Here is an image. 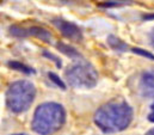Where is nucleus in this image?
<instances>
[{"label": "nucleus", "mask_w": 154, "mask_h": 135, "mask_svg": "<svg viewBox=\"0 0 154 135\" xmlns=\"http://www.w3.org/2000/svg\"><path fill=\"white\" fill-rule=\"evenodd\" d=\"M36 96V87L31 81L18 80L7 87L5 101L6 106L14 114L25 112L32 104Z\"/></svg>", "instance_id": "nucleus-3"}, {"label": "nucleus", "mask_w": 154, "mask_h": 135, "mask_svg": "<svg viewBox=\"0 0 154 135\" xmlns=\"http://www.w3.org/2000/svg\"><path fill=\"white\" fill-rule=\"evenodd\" d=\"M145 135H154V128L149 129V130H148V132H147V133H146Z\"/></svg>", "instance_id": "nucleus-17"}, {"label": "nucleus", "mask_w": 154, "mask_h": 135, "mask_svg": "<svg viewBox=\"0 0 154 135\" xmlns=\"http://www.w3.org/2000/svg\"><path fill=\"white\" fill-rule=\"evenodd\" d=\"M56 48H57L62 54H65V55L68 56V58H72V59H79V58H80V54L78 53L77 50H75L73 47H71V46H68V44H66V43L59 42V43L56 44Z\"/></svg>", "instance_id": "nucleus-8"}, {"label": "nucleus", "mask_w": 154, "mask_h": 135, "mask_svg": "<svg viewBox=\"0 0 154 135\" xmlns=\"http://www.w3.org/2000/svg\"><path fill=\"white\" fill-rule=\"evenodd\" d=\"M7 66L14 71L22 72L24 74H34L35 73V69H32L31 67H29L22 62H18V61H10V62H7Z\"/></svg>", "instance_id": "nucleus-10"}, {"label": "nucleus", "mask_w": 154, "mask_h": 135, "mask_svg": "<svg viewBox=\"0 0 154 135\" xmlns=\"http://www.w3.org/2000/svg\"><path fill=\"white\" fill-rule=\"evenodd\" d=\"M53 24L67 39H69L72 42H80L82 39V33H81L80 28L73 22H68L62 18H54Z\"/></svg>", "instance_id": "nucleus-5"}, {"label": "nucleus", "mask_w": 154, "mask_h": 135, "mask_svg": "<svg viewBox=\"0 0 154 135\" xmlns=\"http://www.w3.org/2000/svg\"><path fill=\"white\" fill-rule=\"evenodd\" d=\"M67 83L75 89H92L98 83V73L85 60H78L65 72Z\"/></svg>", "instance_id": "nucleus-4"}, {"label": "nucleus", "mask_w": 154, "mask_h": 135, "mask_svg": "<svg viewBox=\"0 0 154 135\" xmlns=\"http://www.w3.org/2000/svg\"><path fill=\"white\" fill-rule=\"evenodd\" d=\"M108 44L116 52H125L128 49V46L122 39H119L118 37H116L114 35H110L108 37Z\"/></svg>", "instance_id": "nucleus-9"}, {"label": "nucleus", "mask_w": 154, "mask_h": 135, "mask_svg": "<svg viewBox=\"0 0 154 135\" xmlns=\"http://www.w3.org/2000/svg\"><path fill=\"white\" fill-rule=\"evenodd\" d=\"M148 120L154 123V103L151 105V112H149V115H148Z\"/></svg>", "instance_id": "nucleus-14"}, {"label": "nucleus", "mask_w": 154, "mask_h": 135, "mask_svg": "<svg viewBox=\"0 0 154 135\" xmlns=\"http://www.w3.org/2000/svg\"><path fill=\"white\" fill-rule=\"evenodd\" d=\"M66 112L61 104L48 102L38 105L31 121L32 130L38 135H51L62 128Z\"/></svg>", "instance_id": "nucleus-2"}, {"label": "nucleus", "mask_w": 154, "mask_h": 135, "mask_svg": "<svg viewBox=\"0 0 154 135\" xmlns=\"http://www.w3.org/2000/svg\"><path fill=\"white\" fill-rule=\"evenodd\" d=\"M96 126L105 134L119 133L133 121V109L127 102H110L102 105L94 114Z\"/></svg>", "instance_id": "nucleus-1"}, {"label": "nucleus", "mask_w": 154, "mask_h": 135, "mask_svg": "<svg viewBox=\"0 0 154 135\" xmlns=\"http://www.w3.org/2000/svg\"><path fill=\"white\" fill-rule=\"evenodd\" d=\"M10 34L12 36H16V37H28V36H34V37H37L41 41H44L47 43L50 42L51 39V35L48 30L41 28V27H31V28H19V27H10Z\"/></svg>", "instance_id": "nucleus-6"}, {"label": "nucleus", "mask_w": 154, "mask_h": 135, "mask_svg": "<svg viewBox=\"0 0 154 135\" xmlns=\"http://www.w3.org/2000/svg\"><path fill=\"white\" fill-rule=\"evenodd\" d=\"M131 52H133V53H135V54H137V55H140V56L147 58V59L153 60L154 61L153 54H152V53H149V52H146V50H143V49H141V48H133V49H131Z\"/></svg>", "instance_id": "nucleus-12"}, {"label": "nucleus", "mask_w": 154, "mask_h": 135, "mask_svg": "<svg viewBox=\"0 0 154 135\" xmlns=\"http://www.w3.org/2000/svg\"><path fill=\"white\" fill-rule=\"evenodd\" d=\"M43 55H44V56H47L48 59H51V60L56 64V67H59V68L61 67V65H62V64H61V60H60L59 58H56L55 55H53V54H50V53H48V52H43Z\"/></svg>", "instance_id": "nucleus-13"}, {"label": "nucleus", "mask_w": 154, "mask_h": 135, "mask_svg": "<svg viewBox=\"0 0 154 135\" xmlns=\"http://www.w3.org/2000/svg\"><path fill=\"white\" fill-rule=\"evenodd\" d=\"M13 135H28V134H24V133H20V134H13Z\"/></svg>", "instance_id": "nucleus-18"}, {"label": "nucleus", "mask_w": 154, "mask_h": 135, "mask_svg": "<svg viewBox=\"0 0 154 135\" xmlns=\"http://www.w3.org/2000/svg\"><path fill=\"white\" fill-rule=\"evenodd\" d=\"M140 93L146 98H154V69L142 73L139 84Z\"/></svg>", "instance_id": "nucleus-7"}, {"label": "nucleus", "mask_w": 154, "mask_h": 135, "mask_svg": "<svg viewBox=\"0 0 154 135\" xmlns=\"http://www.w3.org/2000/svg\"><path fill=\"white\" fill-rule=\"evenodd\" d=\"M149 42H151V46L154 48V28L151 30V33H149Z\"/></svg>", "instance_id": "nucleus-15"}, {"label": "nucleus", "mask_w": 154, "mask_h": 135, "mask_svg": "<svg viewBox=\"0 0 154 135\" xmlns=\"http://www.w3.org/2000/svg\"><path fill=\"white\" fill-rule=\"evenodd\" d=\"M48 77H49V79L53 81V83H55V85L56 86H59V87H61L62 90H66V85H65V83L55 74V73H53V72H49L48 73Z\"/></svg>", "instance_id": "nucleus-11"}, {"label": "nucleus", "mask_w": 154, "mask_h": 135, "mask_svg": "<svg viewBox=\"0 0 154 135\" xmlns=\"http://www.w3.org/2000/svg\"><path fill=\"white\" fill-rule=\"evenodd\" d=\"M143 19H154V14H148V16H143Z\"/></svg>", "instance_id": "nucleus-16"}]
</instances>
